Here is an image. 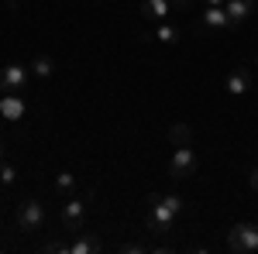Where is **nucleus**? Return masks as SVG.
<instances>
[{
    "label": "nucleus",
    "mask_w": 258,
    "mask_h": 254,
    "mask_svg": "<svg viewBox=\"0 0 258 254\" xmlns=\"http://www.w3.org/2000/svg\"><path fill=\"white\" fill-rule=\"evenodd\" d=\"M179 210H182V199H179V196L152 193V196H148V230L165 234V230L172 227V220L179 216Z\"/></svg>",
    "instance_id": "1"
},
{
    "label": "nucleus",
    "mask_w": 258,
    "mask_h": 254,
    "mask_svg": "<svg viewBox=\"0 0 258 254\" xmlns=\"http://www.w3.org/2000/svg\"><path fill=\"white\" fill-rule=\"evenodd\" d=\"M227 247L234 254L258 251V223H234L231 234H227Z\"/></svg>",
    "instance_id": "2"
},
{
    "label": "nucleus",
    "mask_w": 258,
    "mask_h": 254,
    "mask_svg": "<svg viewBox=\"0 0 258 254\" xmlns=\"http://www.w3.org/2000/svg\"><path fill=\"white\" fill-rule=\"evenodd\" d=\"M197 151L189 148V144H179L176 155H172V161H169V176L172 179H189L193 172H197Z\"/></svg>",
    "instance_id": "3"
},
{
    "label": "nucleus",
    "mask_w": 258,
    "mask_h": 254,
    "mask_svg": "<svg viewBox=\"0 0 258 254\" xmlns=\"http://www.w3.org/2000/svg\"><path fill=\"white\" fill-rule=\"evenodd\" d=\"M41 223H45V210H41V203L24 199V203L18 206V230H21V234H35Z\"/></svg>",
    "instance_id": "4"
},
{
    "label": "nucleus",
    "mask_w": 258,
    "mask_h": 254,
    "mask_svg": "<svg viewBox=\"0 0 258 254\" xmlns=\"http://www.w3.org/2000/svg\"><path fill=\"white\" fill-rule=\"evenodd\" d=\"M83 223H86V199H66V206H62V227L69 234H80Z\"/></svg>",
    "instance_id": "5"
},
{
    "label": "nucleus",
    "mask_w": 258,
    "mask_h": 254,
    "mask_svg": "<svg viewBox=\"0 0 258 254\" xmlns=\"http://www.w3.org/2000/svg\"><path fill=\"white\" fill-rule=\"evenodd\" d=\"M28 76H31V72H28L24 65H14V62L4 65V69H0V93H21V90L28 86Z\"/></svg>",
    "instance_id": "6"
},
{
    "label": "nucleus",
    "mask_w": 258,
    "mask_h": 254,
    "mask_svg": "<svg viewBox=\"0 0 258 254\" xmlns=\"http://www.w3.org/2000/svg\"><path fill=\"white\" fill-rule=\"evenodd\" d=\"M224 90H227L231 97H244V93L251 90V72H248V69H234V72H227Z\"/></svg>",
    "instance_id": "7"
},
{
    "label": "nucleus",
    "mask_w": 258,
    "mask_h": 254,
    "mask_svg": "<svg viewBox=\"0 0 258 254\" xmlns=\"http://www.w3.org/2000/svg\"><path fill=\"white\" fill-rule=\"evenodd\" d=\"M224 11H227L231 28H234V24H244V21L255 14V0H227V4H224Z\"/></svg>",
    "instance_id": "8"
},
{
    "label": "nucleus",
    "mask_w": 258,
    "mask_h": 254,
    "mask_svg": "<svg viewBox=\"0 0 258 254\" xmlns=\"http://www.w3.org/2000/svg\"><path fill=\"white\" fill-rule=\"evenodd\" d=\"M0 117L4 120H21L24 117V100L18 93H4L0 97Z\"/></svg>",
    "instance_id": "9"
},
{
    "label": "nucleus",
    "mask_w": 258,
    "mask_h": 254,
    "mask_svg": "<svg viewBox=\"0 0 258 254\" xmlns=\"http://www.w3.org/2000/svg\"><path fill=\"white\" fill-rule=\"evenodd\" d=\"M141 14L159 24V21H165L172 14V0H141Z\"/></svg>",
    "instance_id": "10"
},
{
    "label": "nucleus",
    "mask_w": 258,
    "mask_h": 254,
    "mask_svg": "<svg viewBox=\"0 0 258 254\" xmlns=\"http://www.w3.org/2000/svg\"><path fill=\"white\" fill-rule=\"evenodd\" d=\"M203 28H210V31H227V28H231L227 11H224V7H207V11H203Z\"/></svg>",
    "instance_id": "11"
},
{
    "label": "nucleus",
    "mask_w": 258,
    "mask_h": 254,
    "mask_svg": "<svg viewBox=\"0 0 258 254\" xmlns=\"http://www.w3.org/2000/svg\"><path fill=\"white\" fill-rule=\"evenodd\" d=\"M66 251H69V254H93V251H100V240L93 234H83V230H80V237H76Z\"/></svg>",
    "instance_id": "12"
},
{
    "label": "nucleus",
    "mask_w": 258,
    "mask_h": 254,
    "mask_svg": "<svg viewBox=\"0 0 258 254\" xmlns=\"http://www.w3.org/2000/svg\"><path fill=\"white\" fill-rule=\"evenodd\" d=\"M31 72H35L38 79H48L52 72H55V62L48 59V55H38V59L31 62Z\"/></svg>",
    "instance_id": "13"
},
{
    "label": "nucleus",
    "mask_w": 258,
    "mask_h": 254,
    "mask_svg": "<svg viewBox=\"0 0 258 254\" xmlns=\"http://www.w3.org/2000/svg\"><path fill=\"white\" fill-rule=\"evenodd\" d=\"M155 38H159V41H165V45H172V41H179L176 24H169V21H159V28H155Z\"/></svg>",
    "instance_id": "14"
},
{
    "label": "nucleus",
    "mask_w": 258,
    "mask_h": 254,
    "mask_svg": "<svg viewBox=\"0 0 258 254\" xmlns=\"http://www.w3.org/2000/svg\"><path fill=\"white\" fill-rule=\"evenodd\" d=\"M169 137H172V144H189V127L186 124H176V127H169Z\"/></svg>",
    "instance_id": "15"
},
{
    "label": "nucleus",
    "mask_w": 258,
    "mask_h": 254,
    "mask_svg": "<svg viewBox=\"0 0 258 254\" xmlns=\"http://www.w3.org/2000/svg\"><path fill=\"white\" fill-rule=\"evenodd\" d=\"M73 186H76V179H73V172H62V176L55 179V189H59V193H69Z\"/></svg>",
    "instance_id": "16"
},
{
    "label": "nucleus",
    "mask_w": 258,
    "mask_h": 254,
    "mask_svg": "<svg viewBox=\"0 0 258 254\" xmlns=\"http://www.w3.org/2000/svg\"><path fill=\"white\" fill-rule=\"evenodd\" d=\"M18 179V172H14V165H0V186H11Z\"/></svg>",
    "instance_id": "17"
},
{
    "label": "nucleus",
    "mask_w": 258,
    "mask_h": 254,
    "mask_svg": "<svg viewBox=\"0 0 258 254\" xmlns=\"http://www.w3.org/2000/svg\"><path fill=\"white\" fill-rule=\"evenodd\" d=\"M248 182H251V189H255V193H258V165H255V168H251V179H248Z\"/></svg>",
    "instance_id": "18"
},
{
    "label": "nucleus",
    "mask_w": 258,
    "mask_h": 254,
    "mask_svg": "<svg viewBox=\"0 0 258 254\" xmlns=\"http://www.w3.org/2000/svg\"><path fill=\"white\" fill-rule=\"evenodd\" d=\"M203 4H207V7H224L227 0H203Z\"/></svg>",
    "instance_id": "19"
},
{
    "label": "nucleus",
    "mask_w": 258,
    "mask_h": 254,
    "mask_svg": "<svg viewBox=\"0 0 258 254\" xmlns=\"http://www.w3.org/2000/svg\"><path fill=\"white\" fill-rule=\"evenodd\" d=\"M186 4H189V0H172V11H176V7H186Z\"/></svg>",
    "instance_id": "20"
},
{
    "label": "nucleus",
    "mask_w": 258,
    "mask_h": 254,
    "mask_svg": "<svg viewBox=\"0 0 258 254\" xmlns=\"http://www.w3.org/2000/svg\"><path fill=\"white\" fill-rule=\"evenodd\" d=\"M0 158H4V144H0Z\"/></svg>",
    "instance_id": "21"
},
{
    "label": "nucleus",
    "mask_w": 258,
    "mask_h": 254,
    "mask_svg": "<svg viewBox=\"0 0 258 254\" xmlns=\"http://www.w3.org/2000/svg\"><path fill=\"white\" fill-rule=\"evenodd\" d=\"M7 4H14V0H7Z\"/></svg>",
    "instance_id": "22"
}]
</instances>
